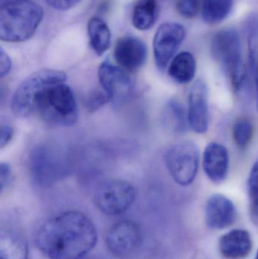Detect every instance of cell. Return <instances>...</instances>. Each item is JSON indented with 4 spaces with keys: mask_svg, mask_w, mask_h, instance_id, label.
Returning <instances> with one entry per match:
<instances>
[{
    "mask_svg": "<svg viewBox=\"0 0 258 259\" xmlns=\"http://www.w3.org/2000/svg\"><path fill=\"white\" fill-rule=\"evenodd\" d=\"M136 190L125 181L108 179L98 184L94 193V202L99 211L116 215L127 211L134 202Z\"/></svg>",
    "mask_w": 258,
    "mask_h": 259,
    "instance_id": "7",
    "label": "cell"
},
{
    "mask_svg": "<svg viewBox=\"0 0 258 259\" xmlns=\"http://www.w3.org/2000/svg\"><path fill=\"white\" fill-rule=\"evenodd\" d=\"M97 241L92 222L80 211H70L45 222L38 230L36 244L50 259H80Z\"/></svg>",
    "mask_w": 258,
    "mask_h": 259,
    "instance_id": "1",
    "label": "cell"
},
{
    "mask_svg": "<svg viewBox=\"0 0 258 259\" xmlns=\"http://www.w3.org/2000/svg\"><path fill=\"white\" fill-rule=\"evenodd\" d=\"M236 216L234 204L224 195H213L207 201L205 222L209 228L215 230L228 228L234 223Z\"/></svg>",
    "mask_w": 258,
    "mask_h": 259,
    "instance_id": "13",
    "label": "cell"
},
{
    "mask_svg": "<svg viewBox=\"0 0 258 259\" xmlns=\"http://www.w3.org/2000/svg\"><path fill=\"white\" fill-rule=\"evenodd\" d=\"M248 189L249 196H258V158L250 172Z\"/></svg>",
    "mask_w": 258,
    "mask_h": 259,
    "instance_id": "26",
    "label": "cell"
},
{
    "mask_svg": "<svg viewBox=\"0 0 258 259\" xmlns=\"http://www.w3.org/2000/svg\"><path fill=\"white\" fill-rule=\"evenodd\" d=\"M66 79V74L58 70L42 69L30 74L14 93L11 102L12 112L20 118L31 116L35 101L40 93L48 86L65 82Z\"/></svg>",
    "mask_w": 258,
    "mask_h": 259,
    "instance_id": "5",
    "label": "cell"
},
{
    "mask_svg": "<svg viewBox=\"0 0 258 259\" xmlns=\"http://www.w3.org/2000/svg\"><path fill=\"white\" fill-rule=\"evenodd\" d=\"M186 37V29L175 22L159 26L153 40L154 60L158 68L164 71Z\"/></svg>",
    "mask_w": 258,
    "mask_h": 259,
    "instance_id": "9",
    "label": "cell"
},
{
    "mask_svg": "<svg viewBox=\"0 0 258 259\" xmlns=\"http://www.w3.org/2000/svg\"><path fill=\"white\" fill-rule=\"evenodd\" d=\"M33 115L53 125L68 127L75 124L78 110L72 90L65 82L48 86L36 98Z\"/></svg>",
    "mask_w": 258,
    "mask_h": 259,
    "instance_id": "3",
    "label": "cell"
},
{
    "mask_svg": "<svg viewBox=\"0 0 258 259\" xmlns=\"http://www.w3.org/2000/svg\"><path fill=\"white\" fill-rule=\"evenodd\" d=\"M114 56L118 65L126 71L139 69L146 60V45L136 36H123L115 44Z\"/></svg>",
    "mask_w": 258,
    "mask_h": 259,
    "instance_id": "11",
    "label": "cell"
},
{
    "mask_svg": "<svg viewBox=\"0 0 258 259\" xmlns=\"http://www.w3.org/2000/svg\"><path fill=\"white\" fill-rule=\"evenodd\" d=\"M188 121L192 129L198 134H204L209 128V91L204 80L194 82L189 94Z\"/></svg>",
    "mask_w": 258,
    "mask_h": 259,
    "instance_id": "10",
    "label": "cell"
},
{
    "mask_svg": "<svg viewBox=\"0 0 258 259\" xmlns=\"http://www.w3.org/2000/svg\"><path fill=\"white\" fill-rule=\"evenodd\" d=\"M110 100H112L110 97L105 91L103 92L97 91L91 94L90 97L88 98L86 106L88 110L90 112H95Z\"/></svg>",
    "mask_w": 258,
    "mask_h": 259,
    "instance_id": "25",
    "label": "cell"
},
{
    "mask_svg": "<svg viewBox=\"0 0 258 259\" xmlns=\"http://www.w3.org/2000/svg\"><path fill=\"white\" fill-rule=\"evenodd\" d=\"M98 77L103 91L111 100L125 95L132 88V80L127 71L109 60L104 61L100 65Z\"/></svg>",
    "mask_w": 258,
    "mask_h": 259,
    "instance_id": "12",
    "label": "cell"
},
{
    "mask_svg": "<svg viewBox=\"0 0 258 259\" xmlns=\"http://www.w3.org/2000/svg\"><path fill=\"white\" fill-rule=\"evenodd\" d=\"M196 72V62L192 53L183 52L174 58L170 64L168 74L178 83H187L193 80Z\"/></svg>",
    "mask_w": 258,
    "mask_h": 259,
    "instance_id": "16",
    "label": "cell"
},
{
    "mask_svg": "<svg viewBox=\"0 0 258 259\" xmlns=\"http://www.w3.org/2000/svg\"><path fill=\"white\" fill-rule=\"evenodd\" d=\"M89 42L95 54L102 56L110 47L111 31L109 26L101 18L94 17L88 23Z\"/></svg>",
    "mask_w": 258,
    "mask_h": 259,
    "instance_id": "17",
    "label": "cell"
},
{
    "mask_svg": "<svg viewBox=\"0 0 258 259\" xmlns=\"http://www.w3.org/2000/svg\"><path fill=\"white\" fill-rule=\"evenodd\" d=\"M48 6L56 10L65 11L75 6L81 0H45Z\"/></svg>",
    "mask_w": 258,
    "mask_h": 259,
    "instance_id": "27",
    "label": "cell"
},
{
    "mask_svg": "<svg viewBox=\"0 0 258 259\" xmlns=\"http://www.w3.org/2000/svg\"><path fill=\"white\" fill-rule=\"evenodd\" d=\"M252 123L246 118H240L235 123L233 127V138L238 147L244 149L246 147L252 138Z\"/></svg>",
    "mask_w": 258,
    "mask_h": 259,
    "instance_id": "22",
    "label": "cell"
},
{
    "mask_svg": "<svg viewBox=\"0 0 258 259\" xmlns=\"http://www.w3.org/2000/svg\"><path fill=\"white\" fill-rule=\"evenodd\" d=\"M199 157V149L192 142H181L168 149L165 164L177 184L183 187L192 184L198 173Z\"/></svg>",
    "mask_w": 258,
    "mask_h": 259,
    "instance_id": "6",
    "label": "cell"
},
{
    "mask_svg": "<svg viewBox=\"0 0 258 259\" xmlns=\"http://www.w3.org/2000/svg\"><path fill=\"white\" fill-rule=\"evenodd\" d=\"M14 135V129L7 123L2 121L0 127V146L5 147L12 140Z\"/></svg>",
    "mask_w": 258,
    "mask_h": 259,
    "instance_id": "28",
    "label": "cell"
},
{
    "mask_svg": "<svg viewBox=\"0 0 258 259\" xmlns=\"http://www.w3.org/2000/svg\"><path fill=\"white\" fill-rule=\"evenodd\" d=\"M12 68V62L7 53L1 48L0 50V77L7 75Z\"/></svg>",
    "mask_w": 258,
    "mask_h": 259,
    "instance_id": "29",
    "label": "cell"
},
{
    "mask_svg": "<svg viewBox=\"0 0 258 259\" xmlns=\"http://www.w3.org/2000/svg\"><path fill=\"white\" fill-rule=\"evenodd\" d=\"M221 255L228 259H239L248 256L252 249V240L248 231L234 229L220 238Z\"/></svg>",
    "mask_w": 258,
    "mask_h": 259,
    "instance_id": "15",
    "label": "cell"
},
{
    "mask_svg": "<svg viewBox=\"0 0 258 259\" xmlns=\"http://www.w3.org/2000/svg\"><path fill=\"white\" fill-rule=\"evenodd\" d=\"M255 259H258V251L257 252V254H256Z\"/></svg>",
    "mask_w": 258,
    "mask_h": 259,
    "instance_id": "33",
    "label": "cell"
},
{
    "mask_svg": "<svg viewBox=\"0 0 258 259\" xmlns=\"http://www.w3.org/2000/svg\"><path fill=\"white\" fill-rule=\"evenodd\" d=\"M109 252L118 258H125L136 253L142 242L139 225L132 221H120L113 225L106 235Z\"/></svg>",
    "mask_w": 258,
    "mask_h": 259,
    "instance_id": "8",
    "label": "cell"
},
{
    "mask_svg": "<svg viewBox=\"0 0 258 259\" xmlns=\"http://www.w3.org/2000/svg\"><path fill=\"white\" fill-rule=\"evenodd\" d=\"M43 18L41 6L32 0H12L1 4L0 38L9 42L30 39Z\"/></svg>",
    "mask_w": 258,
    "mask_h": 259,
    "instance_id": "2",
    "label": "cell"
},
{
    "mask_svg": "<svg viewBox=\"0 0 258 259\" xmlns=\"http://www.w3.org/2000/svg\"><path fill=\"white\" fill-rule=\"evenodd\" d=\"M177 8L179 13L184 18H194L199 10V1L198 0H178Z\"/></svg>",
    "mask_w": 258,
    "mask_h": 259,
    "instance_id": "24",
    "label": "cell"
},
{
    "mask_svg": "<svg viewBox=\"0 0 258 259\" xmlns=\"http://www.w3.org/2000/svg\"><path fill=\"white\" fill-rule=\"evenodd\" d=\"M250 63L254 73L257 94V108L258 110V23L251 30L249 36Z\"/></svg>",
    "mask_w": 258,
    "mask_h": 259,
    "instance_id": "23",
    "label": "cell"
},
{
    "mask_svg": "<svg viewBox=\"0 0 258 259\" xmlns=\"http://www.w3.org/2000/svg\"><path fill=\"white\" fill-rule=\"evenodd\" d=\"M203 167L212 182L224 181L229 170V154L225 146L215 142L208 145L203 154Z\"/></svg>",
    "mask_w": 258,
    "mask_h": 259,
    "instance_id": "14",
    "label": "cell"
},
{
    "mask_svg": "<svg viewBox=\"0 0 258 259\" xmlns=\"http://www.w3.org/2000/svg\"><path fill=\"white\" fill-rule=\"evenodd\" d=\"M12 1V0H1V4L5 3H8V2Z\"/></svg>",
    "mask_w": 258,
    "mask_h": 259,
    "instance_id": "32",
    "label": "cell"
},
{
    "mask_svg": "<svg viewBox=\"0 0 258 259\" xmlns=\"http://www.w3.org/2000/svg\"><path fill=\"white\" fill-rule=\"evenodd\" d=\"M167 126L175 133H183L187 128L188 116L186 110L180 102H170L167 105L164 116Z\"/></svg>",
    "mask_w": 258,
    "mask_h": 259,
    "instance_id": "21",
    "label": "cell"
},
{
    "mask_svg": "<svg viewBox=\"0 0 258 259\" xmlns=\"http://www.w3.org/2000/svg\"><path fill=\"white\" fill-rule=\"evenodd\" d=\"M10 166L6 163H1L0 164V178H1V190L9 183L11 179Z\"/></svg>",
    "mask_w": 258,
    "mask_h": 259,
    "instance_id": "30",
    "label": "cell"
},
{
    "mask_svg": "<svg viewBox=\"0 0 258 259\" xmlns=\"http://www.w3.org/2000/svg\"><path fill=\"white\" fill-rule=\"evenodd\" d=\"M212 51L215 60L228 74L235 91H240L245 81V68L240 37L236 30L226 29L214 36Z\"/></svg>",
    "mask_w": 258,
    "mask_h": 259,
    "instance_id": "4",
    "label": "cell"
},
{
    "mask_svg": "<svg viewBox=\"0 0 258 259\" xmlns=\"http://www.w3.org/2000/svg\"><path fill=\"white\" fill-rule=\"evenodd\" d=\"M250 200L252 214L258 219V196H250Z\"/></svg>",
    "mask_w": 258,
    "mask_h": 259,
    "instance_id": "31",
    "label": "cell"
},
{
    "mask_svg": "<svg viewBox=\"0 0 258 259\" xmlns=\"http://www.w3.org/2000/svg\"><path fill=\"white\" fill-rule=\"evenodd\" d=\"M233 5V0H203V19L209 24H218L228 17Z\"/></svg>",
    "mask_w": 258,
    "mask_h": 259,
    "instance_id": "20",
    "label": "cell"
},
{
    "mask_svg": "<svg viewBox=\"0 0 258 259\" xmlns=\"http://www.w3.org/2000/svg\"><path fill=\"white\" fill-rule=\"evenodd\" d=\"M0 256L1 259H28V249L25 241L14 233H2Z\"/></svg>",
    "mask_w": 258,
    "mask_h": 259,
    "instance_id": "19",
    "label": "cell"
},
{
    "mask_svg": "<svg viewBox=\"0 0 258 259\" xmlns=\"http://www.w3.org/2000/svg\"><path fill=\"white\" fill-rule=\"evenodd\" d=\"M158 17L157 0H138L133 7L132 22L139 30L151 28Z\"/></svg>",
    "mask_w": 258,
    "mask_h": 259,
    "instance_id": "18",
    "label": "cell"
}]
</instances>
